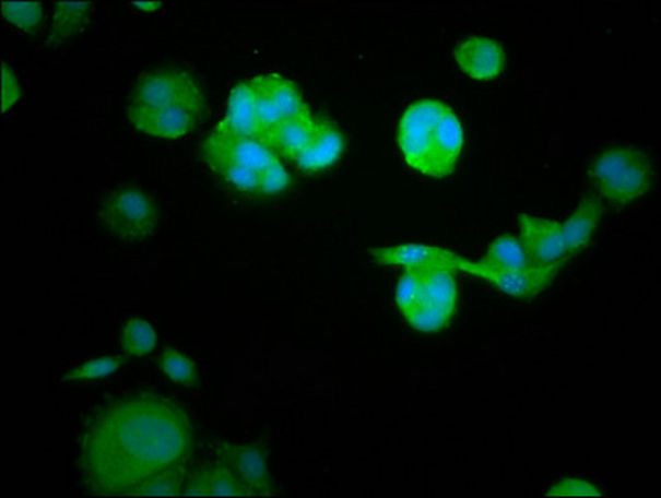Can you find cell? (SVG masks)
<instances>
[{"label":"cell","mask_w":661,"mask_h":498,"mask_svg":"<svg viewBox=\"0 0 661 498\" xmlns=\"http://www.w3.org/2000/svg\"><path fill=\"white\" fill-rule=\"evenodd\" d=\"M191 450L187 414L174 402L139 395L98 415L84 449L85 474L104 494H135L175 474Z\"/></svg>","instance_id":"6da1fadb"},{"label":"cell","mask_w":661,"mask_h":498,"mask_svg":"<svg viewBox=\"0 0 661 498\" xmlns=\"http://www.w3.org/2000/svg\"><path fill=\"white\" fill-rule=\"evenodd\" d=\"M204 115L200 83L178 69L155 70L140 80L129 107L135 129L163 140L184 139Z\"/></svg>","instance_id":"7a4b0ae2"},{"label":"cell","mask_w":661,"mask_h":498,"mask_svg":"<svg viewBox=\"0 0 661 498\" xmlns=\"http://www.w3.org/2000/svg\"><path fill=\"white\" fill-rule=\"evenodd\" d=\"M464 146L458 115L439 100H420L408 107L399 123V149L412 170L426 177H449Z\"/></svg>","instance_id":"3957f363"},{"label":"cell","mask_w":661,"mask_h":498,"mask_svg":"<svg viewBox=\"0 0 661 498\" xmlns=\"http://www.w3.org/2000/svg\"><path fill=\"white\" fill-rule=\"evenodd\" d=\"M203 156L223 180L248 193L273 197L290 185V177L273 150L248 137L215 130L204 142Z\"/></svg>","instance_id":"277c9868"},{"label":"cell","mask_w":661,"mask_h":498,"mask_svg":"<svg viewBox=\"0 0 661 498\" xmlns=\"http://www.w3.org/2000/svg\"><path fill=\"white\" fill-rule=\"evenodd\" d=\"M449 261L408 268L396 287V305L405 321L423 332H439L452 321L458 283Z\"/></svg>","instance_id":"5b68a950"},{"label":"cell","mask_w":661,"mask_h":498,"mask_svg":"<svg viewBox=\"0 0 661 498\" xmlns=\"http://www.w3.org/2000/svg\"><path fill=\"white\" fill-rule=\"evenodd\" d=\"M600 210L599 201L587 200L564 225L536 216H520L519 241L530 266L558 270L587 245L599 223Z\"/></svg>","instance_id":"8992f818"},{"label":"cell","mask_w":661,"mask_h":498,"mask_svg":"<svg viewBox=\"0 0 661 498\" xmlns=\"http://www.w3.org/2000/svg\"><path fill=\"white\" fill-rule=\"evenodd\" d=\"M650 180V162L634 149L610 150L592 168L593 187L613 203H628L641 197Z\"/></svg>","instance_id":"52a82bcc"},{"label":"cell","mask_w":661,"mask_h":498,"mask_svg":"<svg viewBox=\"0 0 661 498\" xmlns=\"http://www.w3.org/2000/svg\"><path fill=\"white\" fill-rule=\"evenodd\" d=\"M257 114L258 142L263 143L268 133L278 124L309 114L295 83L281 75H260L250 80Z\"/></svg>","instance_id":"ba28073f"},{"label":"cell","mask_w":661,"mask_h":498,"mask_svg":"<svg viewBox=\"0 0 661 498\" xmlns=\"http://www.w3.org/2000/svg\"><path fill=\"white\" fill-rule=\"evenodd\" d=\"M105 228L123 241H142L155 232L158 213L143 191L126 188L108 198L102 210Z\"/></svg>","instance_id":"9c48e42d"},{"label":"cell","mask_w":661,"mask_h":498,"mask_svg":"<svg viewBox=\"0 0 661 498\" xmlns=\"http://www.w3.org/2000/svg\"><path fill=\"white\" fill-rule=\"evenodd\" d=\"M453 270L465 271L474 274L481 280L487 281L492 286L503 290L506 295L514 298L530 299L539 295L541 290L551 284L558 270L554 268H527L523 271H504L494 270V268L484 266L479 261H469L464 258L453 254L449 260Z\"/></svg>","instance_id":"30bf717a"},{"label":"cell","mask_w":661,"mask_h":498,"mask_svg":"<svg viewBox=\"0 0 661 498\" xmlns=\"http://www.w3.org/2000/svg\"><path fill=\"white\" fill-rule=\"evenodd\" d=\"M459 69L475 80H494L506 66L503 47L491 38L472 37L456 49Z\"/></svg>","instance_id":"8fae6325"},{"label":"cell","mask_w":661,"mask_h":498,"mask_svg":"<svg viewBox=\"0 0 661 498\" xmlns=\"http://www.w3.org/2000/svg\"><path fill=\"white\" fill-rule=\"evenodd\" d=\"M344 150V139L334 124L326 120H318L311 142L308 143L302 155L295 159L299 168L306 171H318L329 168L340 159Z\"/></svg>","instance_id":"7c38bea8"},{"label":"cell","mask_w":661,"mask_h":498,"mask_svg":"<svg viewBox=\"0 0 661 498\" xmlns=\"http://www.w3.org/2000/svg\"><path fill=\"white\" fill-rule=\"evenodd\" d=\"M216 132L257 140V114H255V97L250 80L238 83L233 88L232 95H229L228 111L222 123L216 127Z\"/></svg>","instance_id":"4fadbf2b"},{"label":"cell","mask_w":661,"mask_h":498,"mask_svg":"<svg viewBox=\"0 0 661 498\" xmlns=\"http://www.w3.org/2000/svg\"><path fill=\"white\" fill-rule=\"evenodd\" d=\"M316 123H318V120L312 118L311 114L293 118V120L284 121V123L278 124L276 129L271 130L263 143L274 153H280L286 158L296 159L311 142Z\"/></svg>","instance_id":"5bb4252c"},{"label":"cell","mask_w":661,"mask_h":498,"mask_svg":"<svg viewBox=\"0 0 661 498\" xmlns=\"http://www.w3.org/2000/svg\"><path fill=\"white\" fill-rule=\"evenodd\" d=\"M370 257L376 263L388 266H420L430 261H449L452 251L436 246L420 245V242H405V245L391 246V248L375 249Z\"/></svg>","instance_id":"9a60e30c"},{"label":"cell","mask_w":661,"mask_h":498,"mask_svg":"<svg viewBox=\"0 0 661 498\" xmlns=\"http://www.w3.org/2000/svg\"><path fill=\"white\" fill-rule=\"evenodd\" d=\"M479 263L504 271H523L530 268L522 245L512 236L495 239L488 248L487 254Z\"/></svg>","instance_id":"2e32d148"},{"label":"cell","mask_w":661,"mask_h":498,"mask_svg":"<svg viewBox=\"0 0 661 498\" xmlns=\"http://www.w3.org/2000/svg\"><path fill=\"white\" fill-rule=\"evenodd\" d=\"M229 462H232L239 477L257 488L267 487V469H264L263 456L258 450L250 447H239L229 452Z\"/></svg>","instance_id":"e0dca14e"},{"label":"cell","mask_w":661,"mask_h":498,"mask_svg":"<svg viewBox=\"0 0 661 498\" xmlns=\"http://www.w3.org/2000/svg\"><path fill=\"white\" fill-rule=\"evenodd\" d=\"M190 495H238L241 491V484L238 477L225 469H212L206 474L197 478L194 484L190 485Z\"/></svg>","instance_id":"ac0fdd59"},{"label":"cell","mask_w":661,"mask_h":498,"mask_svg":"<svg viewBox=\"0 0 661 498\" xmlns=\"http://www.w3.org/2000/svg\"><path fill=\"white\" fill-rule=\"evenodd\" d=\"M155 329L149 322L143 319H132L127 322L123 329V349L127 356H145L155 349Z\"/></svg>","instance_id":"d6986e66"},{"label":"cell","mask_w":661,"mask_h":498,"mask_svg":"<svg viewBox=\"0 0 661 498\" xmlns=\"http://www.w3.org/2000/svg\"><path fill=\"white\" fill-rule=\"evenodd\" d=\"M160 366H162L163 372L167 374L168 378L174 379L178 384L187 386V388L197 386L198 376L194 364L178 351H163Z\"/></svg>","instance_id":"ffe728a7"},{"label":"cell","mask_w":661,"mask_h":498,"mask_svg":"<svg viewBox=\"0 0 661 498\" xmlns=\"http://www.w3.org/2000/svg\"><path fill=\"white\" fill-rule=\"evenodd\" d=\"M88 4H70L62 2L57 9L56 27H54V37L66 40L72 37L80 27L85 24L87 19Z\"/></svg>","instance_id":"44dd1931"},{"label":"cell","mask_w":661,"mask_h":498,"mask_svg":"<svg viewBox=\"0 0 661 498\" xmlns=\"http://www.w3.org/2000/svg\"><path fill=\"white\" fill-rule=\"evenodd\" d=\"M121 363L114 356L98 357V359L88 360L82 366L75 367L66 374V381L84 382L94 381V379L107 378L110 374L120 369Z\"/></svg>","instance_id":"7402d4cb"},{"label":"cell","mask_w":661,"mask_h":498,"mask_svg":"<svg viewBox=\"0 0 661 498\" xmlns=\"http://www.w3.org/2000/svg\"><path fill=\"white\" fill-rule=\"evenodd\" d=\"M2 12L12 24L24 31H35L43 22V8L35 2H5Z\"/></svg>","instance_id":"603a6c76"},{"label":"cell","mask_w":661,"mask_h":498,"mask_svg":"<svg viewBox=\"0 0 661 498\" xmlns=\"http://www.w3.org/2000/svg\"><path fill=\"white\" fill-rule=\"evenodd\" d=\"M175 491H177V484L174 474H167L146 482L135 491V495H174Z\"/></svg>","instance_id":"cb8c5ba5"},{"label":"cell","mask_w":661,"mask_h":498,"mask_svg":"<svg viewBox=\"0 0 661 498\" xmlns=\"http://www.w3.org/2000/svg\"><path fill=\"white\" fill-rule=\"evenodd\" d=\"M2 72H4V79H2V110L8 111L21 98V88H19L17 80H15L14 73L9 70L8 66H4Z\"/></svg>","instance_id":"d4e9b609"},{"label":"cell","mask_w":661,"mask_h":498,"mask_svg":"<svg viewBox=\"0 0 661 498\" xmlns=\"http://www.w3.org/2000/svg\"><path fill=\"white\" fill-rule=\"evenodd\" d=\"M552 495H597L599 491L595 490L593 485L587 484V482L578 481V478H570V481L560 482L555 485Z\"/></svg>","instance_id":"484cf974"},{"label":"cell","mask_w":661,"mask_h":498,"mask_svg":"<svg viewBox=\"0 0 661 498\" xmlns=\"http://www.w3.org/2000/svg\"><path fill=\"white\" fill-rule=\"evenodd\" d=\"M133 5L139 9H145V11H156L160 8L158 2H133Z\"/></svg>","instance_id":"4316f807"}]
</instances>
